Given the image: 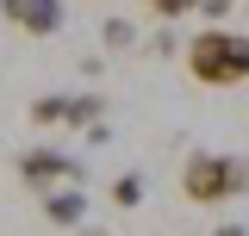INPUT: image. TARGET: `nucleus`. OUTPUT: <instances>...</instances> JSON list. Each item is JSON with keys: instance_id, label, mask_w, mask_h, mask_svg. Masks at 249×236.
<instances>
[{"instance_id": "f257e3e1", "label": "nucleus", "mask_w": 249, "mask_h": 236, "mask_svg": "<svg viewBox=\"0 0 249 236\" xmlns=\"http://www.w3.org/2000/svg\"><path fill=\"white\" fill-rule=\"evenodd\" d=\"M187 75L199 81V87H243L249 81V37L243 31H193L187 37Z\"/></svg>"}, {"instance_id": "f03ea898", "label": "nucleus", "mask_w": 249, "mask_h": 236, "mask_svg": "<svg viewBox=\"0 0 249 236\" xmlns=\"http://www.w3.org/2000/svg\"><path fill=\"white\" fill-rule=\"evenodd\" d=\"M249 193V168L243 155H224V149H193L181 162V199L187 205H231Z\"/></svg>"}, {"instance_id": "7ed1b4c3", "label": "nucleus", "mask_w": 249, "mask_h": 236, "mask_svg": "<svg viewBox=\"0 0 249 236\" xmlns=\"http://www.w3.org/2000/svg\"><path fill=\"white\" fill-rule=\"evenodd\" d=\"M31 124L37 131H93V124H106V93H37Z\"/></svg>"}, {"instance_id": "20e7f679", "label": "nucleus", "mask_w": 249, "mask_h": 236, "mask_svg": "<svg viewBox=\"0 0 249 236\" xmlns=\"http://www.w3.org/2000/svg\"><path fill=\"white\" fill-rule=\"evenodd\" d=\"M19 180H25L31 193H56V186H81V162L69 155V149H56V143H31V149H19Z\"/></svg>"}, {"instance_id": "39448f33", "label": "nucleus", "mask_w": 249, "mask_h": 236, "mask_svg": "<svg viewBox=\"0 0 249 236\" xmlns=\"http://www.w3.org/2000/svg\"><path fill=\"white\" fill-rule=\"evenodd\" d=\"M0 19L19 25L25 37H56L69 25V0H0Z\"/></svg>"}, {"instance_id": "423d86ee", "label": "nucleus", "mask_w": 249, "mask_h": 236, "mask_svg": "<svg viewBox=\"0 0 249 236\" xmlns=\"http://www.w3.org/2000/svg\"><path fill=\"white\" fill-rule=\"evenodd\" d=\"M44 218H50L56 230H81V224H88V193H81V186H56V193H44Z\"/></svg>"}, {"instance_id": "0eeeda50", "label": "nucleus", "mask_w": 249, "mask_h": 236, "mask_svg": "<svg viewBox=\"0 0 249 236\" xmlns=\"http://www.w3.org/2000/svg\"><path fill=\"white\" fill-rule=\"evenodd\" d=\"M100 44L119 56V50H131V44H137V25H131V19H106V25H100Z\"/></svg>"}, {"instance_id": "6e6552de", "label": "nucleus", "mask_w": 249, "mask_h": 236, "mask_svg": "<svg viewBox=\"0 0 249 236\" xmlns=\"http://www.w3.org/2000/svg\"><path fill=\"white\" fill-rule=\"evenodd\" d=\"M112 205H119V211L143 205V174H119V180H112Z\"/></svg>"}, {"instance_id": "1a4fd4ad", "label": "nucleus", "mask_w": 249, "mask_h": 236, "mask_svg": "<svg viewBox=\"0 0 249 236\" xmlns=\"http://www.w3.org/2000/svg\"><path fill=\"white\" fill-rule=\"evenodd\" d=\"M150 13L162 19V25H175V19H187V13H199V0H150Z\"/></svg>"}, {"instance_id": "9d476101", "label": "nucleus", "mask_w": 249, "mask_h": 236, "mask_svg": "<svg viewBox=\"0 0 249 236\" xmlns=\"http://www.w3.org/2000/svg\"><path fill=\"white\" fill-rule=\"evenodd\" d=\"M231 6H237V0H199V13L212 19V31H224V25H231Z\"/></svg>"}, {"instance_id": "9b49d317", "label": "nucleus", "mask_w": 249, "mask_h": 236, "mask_svg": "<svg viewBox=\"0 0 249 236\" xmlns=\"http://www.w3.org/2000/svg\"><path fill=\"white\" fill-rule=\"evenodd\" d=\"M212 236H249V230H243V224H224V230H212Z\"/></svg>"}, {"instance_id": "f8f14e48", "label": "nucleus", "mask_w": 249, "mask_h": 236, "mask_svg": "<svg viewBox=\"0 0 249 236\" xmlns=\"http://www.w3.org/2000/svg\"><path fill=\"white\" fill-rule=\"evenodd\" d=\"M81 236H106V230H88V224H81Z\"/></svg>"}, {"instance_id": "ddd939ff", "label": "nucleus", "mask_w": 249, "mask_h": 236, "mask_svg": "<svg viewBox=\"0 0 249 236\" xmlns=\"http://www.w3.org/2000/svg\"><path fill=\"white\" fill-rule=\"evenodd\" d=\"M243 168H249V162H243Z\"/></svg>"}]
</instances>
